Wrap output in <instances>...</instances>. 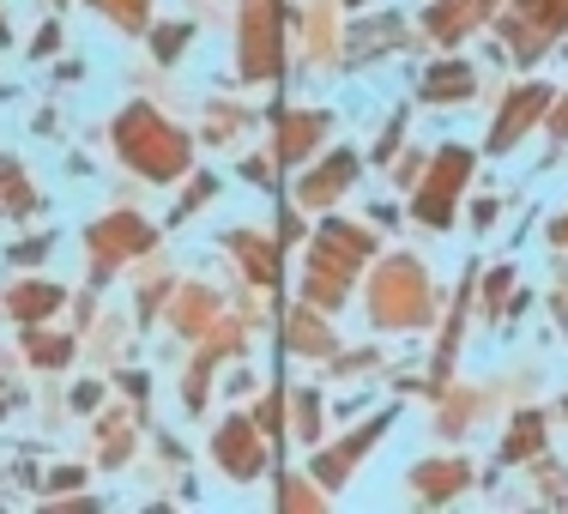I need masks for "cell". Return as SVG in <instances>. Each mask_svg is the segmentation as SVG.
<instances>
[{
  "instance_id": "9",
  "label": "cell",
  "mask_w": 568,
  "mask_h": 514,
  "mask_svg": "<svg viewBox=\"0 0 568 514\" xmlns=\"http://www.w3.org/2000/svg\"><path fill=\"white\" fill-rule=\"evenodd\" d=\"M219 466L230 472V478H254L261 472V442H254V424H224L219 430Z\"/></svg>"
},
{
  "instance_id": "15",
  "label": "cell",
  "mask_w": 568,
  "mask_h": 514,
  "mask_svg": "<svg viewBox=\"0 0 568 514\" xmlns=\"http://www.w3.org/2000/svg\"><path fill=\"white\" fill-rule=\"evenodd\" d=\"M424 98L429 103H454V98H471V73H466V67H436V73H429L424 79Z\"/></svg>"
},
{
  "instance_id": "10",
  "label": "cell",
  "mask_w": 568,
  "mask_h": 514,
  "mask_svg": "<svg viewBox=\"0 0 568 514\" xmlns=\"http://www.w3.org/2000/svg\"><path fill=\"white\" fill-rule=\"evenodd\" d=\"M382 430H387V417H375V424H363V430H357V436H345L339 449H327V454L315 460V478H321V484H333V491H339V484L351 478V460H357L363 449H369V442L382 436Z\"/></svg>"
},
{
  "instance_id": "21",
  "label": "cell",
  "mask_w": 568,
  "mask_h": 514,
  "mask_svg": "<svg viewBox=\"0 0 568 514\" xmlns=\"http://www.w3.org/2000/svg\"><path fill=\"white\" fill-rule=\"evenodd\" d=\"M103 12H110V19H121V24H140L145 19V0H98Z\"/></svg>"
},
{
  "instance_id": "7",
  "label": "cell",
  "mask_w": 568,
  "mask_h": 514,
  "mask_svg": "<svg viewBox=\"0 0 568 514\" xmlns=\"http://www.w3.org/2000/svg\"><path fill=\"white\" fill-rule=\"evenodd\" d=\"M545 103H550V91H545V85L514 91V98H508V110H503V121H496V133H490V152H508V145L520 140V133L532 128L538 115H545Z\"/></svg>"
},
{
  "instance_id": "25",
  "label": "cell",
  "mask_w": 568,
  "mask_h": 514,
  "mask_svg": "<svg viewBox=\"0 0 568 514\" xmlns=\"http://www.w3.org/2000/svg\"><path fill=\"white\" fill-rule=\"evenodd\" d=\"M296 412H303V417H296V430H303V436H315V430H321V412H315V400H296Z\"/></svg>"
},
{
  "instance_id": "28",
  "label": "cell",
  "mask_w": 568,
  "mask_h": 514,
  "mask_svg": "<svg viewBox=\"0 0 568 514\" xmlns=\"http://www.w3.org/2000/svg\"><path fill=\"white\" fill-rule=\"evenodd\" d=\"M557 133H568V103H562V110H557Z\"/></svg>"
},
{
  "instance_id": "19",
  "label": "cell",
  "mask_w": 568,
  "mask_h": 514,
  "mask_svg": "<svg viewBox=\"0 0 568 514\" xmlns=\"http://www.w3.org/2000/svg\"><path fill=\"white\" fill-rule=\"evenodd\" d=\"M538 436H545V424H538V417L526 412L520 424H514V436L503 442V460H520V454H532V449H538Z\"/></svg>"
},
{
  "instance_id": "5",
  "label": "cell",
  "mask_w": 568,
  "mask_h": 514,
  "mask_svg": "<svg viewBox=\"0 0 568 514\" xmlns=\"http://www.w3.org/2000/svg\"><path fill=\"white\" fill-rule=\"evenodd\" d=\"M278 67V0H242V73L273 79Z\"/></svg>"
},
{
  "instance_id": "17",
  "label": "cell",
  "mask_w": 568,
  "mask_h": 514,
  "mask_svg": "<svg viewBox=\"0 0 568 514\" xmlns=\"http://www.w3.org/2000/svg\"><path fill=\"white\" fill-rule=\"evenodd\" d=\"M284 345H291V351H333V333H327V327H321V321L303 309V315L284 321Z\"/></svg>"
},
{
  "instance_id": "3",
  "label": "cell",
  "mask_w": 568,
  "mask_h": 514,
  "mask_svg": "<svg viewBox=\"0 0 568 514\" xmlns=\"http://www.w3.org/2000/svg\"><path fill=\"white\" fill-rule=\"evenodd\" d=\"M369 309L382 327H417L429 315V279L417 273V261H387L375 273V291H369Z\"/></svg>"
},
{
  "instance_id": "24",
  "label": "cell",
  "mask_w": 568,
  "mask_h": 514,
  "mask_svg": "<svg viewBox=\"0 0 568 514\" xmlns=\"http://www.w3.org/2000/svg\"><path fill=\"white\" fill-rule=\"evenodd\" d=\"M278 503H291V508H315V491H303V484H278Z\"/></svg>"
},
{
  "instance_id": "11",
  "label": "cell",
  "mask_w": 568,
  "mask_h": 514,
  "mask_svg": "<svg viewBox=\"0 0 568 514\" xmlns=\"http://www.w3.org/2000/svg\"><path fill=\"white\" fill-rule=\"evenodd\" d=\"M351 175H357V158H351V152H333L327 164H321V170L303 182V200H308V206H327L333 194H345V188H351Z\"/></svg>"
},
{
  "instance_id": "29",
  "label": "cell",
  "mask_w": 568,
  "mask_h": 514,
  "mask_svg": "<svg viewBox=\"0 0 568 514\" xmlns=\"http://www.w3.org/2000/svg\"><path fill=\"white\" fill-rule=\"evenodd\" d=\"M557 242H562V249H568V219H562V224H557Z\"/></svg>"
},
{
  "instance_id": "23",
  "label": "cell",
  "mask_w": 568,
  "mask_h": 514,
  "mask_svg": "<svg viewBox=\"0 0 568 514\" xmlns=\"http://www.w3.org/2000/svg\"><path fill=\"white\" fill-rule=\"evenodd\" d=\"M67 351H73L67 340H31V357L37 363H67Z\"/></svg>"
},
{
  "instance_id": "1",
  "label": "cell",
  "mask_w": 568,
  "mask_h": 514,
  "mask_svg": "<svg viewBox=\"0 0 568 514\" xmlns=\"http://www.w3.org/2000/svg\"><path fill=\"white\" fill-rule=\"evenodd\" d=\"M115 145L133 170H145L152 182H170V175L187 170V140L175 128H164L152 110H128L115 121Z\"/></svg>"
},
{
  "instance_id": "2",
  "label": "cell",
  "mask_w": 568,
  "mask_h": 514,
  "mask_svg": "<svg viewBox=\"0 0 568 514\" xmlns=\"http://www.w3.org/2000/svg\"><path fill=\"white\" fill-rule=\"evenodd\" d=\"M363 254H369V236L333 219L327 236H321V249H315V261H308V303H315V309H339L345 291H351V266H357Z\"/></svg>"
},
{
  "instance_id": "8",
  "label": "cell",
  "mask_w": 568,
  "mask_h": 514,
  "mask_svg": "<svg viewBox=\"0 0 568 514\" xmlns=\"http://www.w3.org/2000/svg\"><path fill=\"white\" fill-rule=\"evenodd\" d=\"M145 242H152V230H145L140 219H103L98 230H91V254H98V266H115L121 254H140Z\"/></svg>"
},
{
  "instance_id": "13",
  "label": "cell",
  "mask_w": 568,
  "mask_h": 514,
  "mask_svg": "<svg viewBox=\"0 0 568 514\" xmlns=\"http://www.w3.org/2000/svg\"><path fill=\"white\" fill-rule=\"evenodd\" d=\"M321 128H327V115H284L278 121V164H296L321 140Z\"/></svg>"
},
{
  "instance_id": "4",
  "label": "cell",
  "mask_w": 568,
  "mask_h": 514,
  "mask_svg": "<svg viewBox=\"0 0 568 514\" xmlns=\"http://www.w3.org/2000/svg\"><path fill=\"white\" fill-rule=\"evenodd\" d=\"M562 24H568V0H520V7L508 12V49L520 61H532L557 43Z\"/></svg>"
},
{
  "instance_id": "22",
  "label": "cell",
  "mask_w": 568,
  "mask_h": 514,
  "mask_svg": "<svg viewBox=\"0 0 568 514\" xmlns=\"http://www.w3.org/2000/svg\"><path fill=\"white\" fill-rule=\"evenodd\" d=\"M182 43H187V31H182V24H164V31H158V56H164V61L182 56Z\"/></svg>"
},
{
  "instance_id": "12",
  "label": "cell",
  "mask_w": 568,
  "mask_h": 514,
  "mask_svg": "<svg viewBox=\"0 0 568 514\" xmlns=\"http://www.w3.org/2000/svg\"><path fill=\"white\" fill-rule=\"evenodd\" d=\"M496 0H448V7H436L429 12V37H442V43H454V37H466L471 24L490 12Z\"/></svg>"
},
{
  "instance_id": "16",
  "label": "cell",
  "mask_w": 568,
  "mask_h": 514,
  "mask_svg": "<svg viewBox=\"0 0 568 514\" xmlns=\"http://www.w3.org/2000/svg\"><path fill=\"white\" fill-rule=\"evenodd\" d=\"M55 303H61V291H55V285H19V291L7 296V309H12L19 321H43Z\"/></svg>"
},
{
  "instance_id": "26",
  "label": "cell",
  "mask_w": 568,
  "mask_h": 514,
  "mask_svg": "<svg viewBox=\"0 0 568 514\" xmlns=\"http://www.w3.org/2000/svg\"><path fill=\"white\" fill-rule=\"evenodd\" d=\"M261 430H284V400H278V394L261 405Z\"/></svg>"
},
{
  "instance_id": "14",
  "label": "cell",
  "mask_w": 568,
  "mask_h": 514,
  "mask_svg": "<svg viewBox=\"0 0 568 514\" xmlns=\"http://www.w3.org/2000/svg\"><path fill=\"white\" fill-rule=\"evenodd\" d=\"M466 478H471V472L466 466H459V460H436V466H424V472H417V491H424V496H436V503H442V496H454V491H466Z\"/></svg>"
},
{
  "instance_id": "20",
  "label": "cell",
  "mask_w": 568,
  "mask_h": 514,
  "mask_svg": "<svg viewBox=\"0 0 568 514\" xmlns=\"http://www.w3.org/2000/svg\"><path fill=\"white\" fill-rule=\"evenodd\" d=\"M0 194H7L12 212H31V188L19 182V164H12V158H0Z\"/></svg>"
},
{
  "instance_id": "18",
  "label": "cell",
  "mask_w": 568,
  "mask_h": 514,
  "mask_svg": "<svg viewBox=\"0 0 568 514\" xmlns=\"http://www.w3.org/2000/svg\"><path fill=\"white\" fill-rule=\"evenodd\" d=\"M236 254H242V261H248V273L254 279H261V285H273V249H266V242H254V236H236Z\"/></svg>"
},
{
  "instance_id": "27",
  "label": "cell",
  "mask_w": 568,
  "mask_h": 514,
  "mask_svg": "<svg viewBox=\"0 0 568 514\" xmlns=\"http://www.w3.org/2000/svg\"><path fill=\"white\" fill-rule=\"evenodd\" d=\"M503 291H508V266H503V273H490V309H503Z\"/></svg>"
},
{
  "instance_id": "6",
  "label": "cell",
  "mask_w": 568,
  "mask_h": 514,
  "mask_svg": "<svg viewBox=\"0 0 568 514\" xmlns=\"http://www.w3.org/2000/svg\"><path fill=\"white\" fill-rule=\"evenodd\" d=\"M466 170H471V158L459 152V145H448V152L436 158V170H429L424 194H417V224L442 230V224L454 219V194H459V182H466Z\"/></svg>"
}]
</instances>
